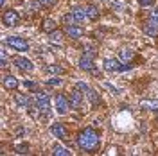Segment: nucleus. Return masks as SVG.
<instances>
[{"label":"nucleus","instance_id":"obj_1","mask_svg":"<svg viewBox=\"0 0 158 156\" xmlns=\"http://www.w3.org/2000/svg\"><path fill=\"white\" fill-rule=\"evenodd\" d=\"M99 144H101V138H99V133L92 127H86L83 129L77 135V146L79 149L86 151V153H95L99 149Z\"/></svg>","mask_w":158,"mask_h":156},{"label":"nucleus","instance_id":"obj_2","mask_svg":"<svg viewBox=\"0 0 158 156\" xmlns=\"http://www.w3.org/2000/svg\"><path fill=\"white\" fill-rule=\"evenodd\" d=\"M34 104L40 109V118H47L50 111V97L45 92H36L34 95Z\"/></svg>","mask_w":158,"mask_h":156},{"label":"nucleus","instance_id":"obj_3","mask_svg":"<svg viewBox=\"0 0 158 156\" xmlns=\"http://www.w3.org/2000/svg\"><path fill=\"white\" fill-rule=\"evenodd\" d=\"M6 43L9 47H13V50H18V52H27L29 50V43L23 38H20V36H9L6 39Z\"/></svg>","mask_w":158,"mask_h":156},{"label":"nucleus","instance_id":"obj_4","mask_svg":"<svg viewBox=\"0 0 158 156\" xmlns=\"http://www.w3.org/2000/svg\"><path fill=\"white\" fill-rule=\"evenodd\" d=\"M142 31H144L148 36H151V38H156L158 36V18H151V16H149V18L144 22Z\"/></svg>","mask_w":158,"mask_h":156},{"label":"nucleus","instance_id":"obj_5","mask_svg":"<svg viewBox=\"0 0 158 156\" xmlns=\"http://www.w3.org/2000/svg\"><path fill=\"white\" fill-rule=\"evenodd\" d=\"M79 68L86 70V72H94L95 65H94V52H85L79 58Z\"/></svg>","mask_w":158,"mask_h":156},{"label":"nucleus","instance_id":"obj_6","mask_svg":"<svg viewBox=\"0 0 158 156\" xmlns=\"http://www.w3.org/2000/svg\"><path fill=\"white\" fill-rule=\"evenodd\" d=\"M54 104H56V111H58L59 115H65L67 111H69V108H70V101L65 95H56V99H54Z\"/></svg>","mask_w":158,"mask_h":156},{"label":"nucleus","instance_id":"obj_7","mask_svg":"<svg viewBox=\"0 0 158 156\" xmlns=\"http://www.w3.org/2000/svg\"><path fill=\"white\" fill-rule=\"evenodd\" d=\"M83 104H85V99H83L81 90H79V88L72 90V93H70V108H74V109H81Z\"/></svg>","mask_w":158,"mask_h":156},{"label":"nucleus","instance_id":"obj_8","mask_svg":"<svg viewBox=\"0 0 158 156\" xmlns=\"http://www.w3.org/2000/svg\"><path fill=\"white\" fill-rule=\"evenodd\" d=\"M2 22H4L7 27H15V25H18V23H20V14L16 13V11L9 9V11H6V13H4Z\"/></svg>","mask_w":158,"mask_h":156},{"label":"nucleus","instance_id":"obj_9","mask_svg":"<svg viewBox=\"0 0 158 156\" xmlns=\"http://www.w3.org/2000/svg\"><path fill=\"white\" fill-rule=\"evenodd\" d=\"M13 63H15V67L18 70H22V72H32V70H34L32 61H29L27 58H15Z\"/></svg>","mask_w":158,"mask_h":156},{"label":"nucleus","instance_id":"obj_10","mask_svg":"<svg viewBox=\"0 0 158 156\" xmlns=\"http://www.w3.org/2000/svg\"><path fill=\"white\" fill-rule=\"evenodd\" d=\"M50 133H52L56 138H59V140H67V138H69V131H67V127L63 126V124H58V122L50 126Z\"/></svg>","mask_w":158,"mask_h":156},{"label":"nucleus","instance_id":"obj_11","mask_svg":"<svg viewBox=\"0 0 158 156\" xmlns=\"http://www.w3.org/2000/svg\"><path fill=\"white\" fill-rule=\"evenodd\" d=\"M65 34H67V36H70L72 39H79L83 34H85V31H83V27H79L77 23H76V25H67Z\"/></svg>","mask_w":158,"mask_h":156},{"label":"nucleus","instance_id":"obj_12","mask_svg":"<svg viewBox=\"0 0 158 156\" xmlns=\"http://www.w3.org/2000/svg\"><path fill=\"white\" fill-rule=\"evenodd\" d=\"M102 65H104V70H106V72H120V68H122L120 61H118V59H113V58L104 59Z\"/></svg>","mask_w":158,"mask_h":156},{"label":"nucleus","instance_id":"obj_13","mask_svg":"<svg viewBox=\"0 0 158 156\" xmlns=\"http://www.w3.org/2000/svg\"><path fill=\"white\" fill-rule=\"evenodd\" d=\"M2 83H4V86L7 88V90H16V88H18V79L15 77L13 74H7Z\"/></svg>","mask_w":158,"mask_h":156},{"label":"nucleus","instance_id":"obj_14","mask_svg":"<svg viewBox=\"0 0 158 156\" xmlns=\"http://www.w3.org/2000/svg\"><path fill=\"white\" fill-rule=\"evenodd\" d=\"M133 58H135V52H133L131 49H122L120 52H118V59H120L122 63H131Z\"/></svg>","mask_w":158,"mask_h":156},{"label":"nucleus","instance_id":"obj_15","mask_svg":"<svg viewBox=\"0 0 158 156\" xmlns=\"http://www.w3.org/2000/svg\"><path fill=\"white\" fill-rule=\"evenodd\" d=\"M49 41L52 45H63V34L58 29L52 31V32H49Z\"/></svg>","mask_w":158,"mask_h":156},{"label":"nucleus","instance_id":"obj_16","mask_svg":"<svg viewBox=\"0 0 158 156\" xmlns=\"http://www.w3.org/2000/svg\"><path fill=\"white\" fill-rule=\"evenodd\" d=\"M15 101L20 108H31V99L27 95H22V93H16L15 95Z\"/></svg>","mask_w":158,"mask_h":156},{"label":"nucleus","instance_id":"obj_17","mask_svg":"<svg viewBox=\"0 0 158 156\" xmlns=\"http://www.w3.org/2000/svg\"><path fill=\"white\" fill-rule=\"evenodd\" d=\"M72 13H74V16H76V20H77V23L85 22V20H88L85 7H74V9H72Z\"/></svg>","mask_w":158,"mask_h":156},{"label":"nucleus","instance_id":"obj_18","mask_svg":"<svg viewBox=\"0 0 158 156\" xmlns=\"http://www.w3.org/2000/svg\"><path fill=\"white\" fill-rule=\"evenodd\" d=\"M41 31H45V32H52V31H56V22H54L52 18L43 20V23H41Z\"/></svg>","mask_w":158,"mask_h":156},{"label":"nucleus","instance_id":"obj_19","mask_svg":"<svg viewBox=\"0 0 158 156\" xmlns=\"http://www.w3.org/2000/svg\"><path fill=\"white\" fill-rule=\"evenodd\" d=\"M85 11H86L88 20H97L99 18V9L95 6H85Z\"/></svg>","mask_w":158,"mask_h":156},{"label":"nucleus","instance_id":"obj_20","mask_svg":"<svg viewBox=\"0 0 158 156\" xmlns=\"http://www.w3.org/2000/svg\"><path fill=\"white\" fill-rule=\"evenodd\" d=\"M140 106L146 108V109H149V111H156L158 113V101H142Z\"/></svg>","mask_w":158,"mask_h":156},{"label":"nucleus","instance_id":"obj_21","mask_svg":"<svg viewBox=\"0 0 158 156\" xmlns=\"http://www.w3.org/2000/svg\"><path fill=\"white\" fill-rule=\"evenodd\" d=\"M45 70H47L49 74H54V76H61V74H65V68L59 67V65H47Z\"/></svg>","mask_w":158,"mask_h":156},{"label":"nucleus","instance_id":"obj_22","mask_svg":"<svg viewBox=\"0 0 158 156\" xmlns=\"http://www.w3.org/2000/svg\"><path fill=\"white\" fill-rule=\"evenodd\" d=\"M86 97L90 99V102H92V104H99V102H101L99 93L95 92V90H92V88H88V92H86Z\"/></svg>","mask_w":158,"mask_h":156},{"label":"nucleus","instance_id":"obj_23","mask_svg":"<svg viewBox=\"0 0 158 156\" xmlns=\"http://www.w3.org/2000/svg\"><path fill=\"white\" fill-rule=\"evenodd\" d=\"M52 153H54L56 156H70V154H72V153H70L67 147H61V146H56Z\"/></svg>","mask_w":158,"mask_h":156},{"label":"nucleus","instance_id":"obj_24","mask_svg":"<svg viewBox=\"0 0 158 156\" xmlns=\"http://www.w3.org/2000/svg\"><path fill=\"white\" fill-rule=\"evenodd\" d=\"M38 4L41 6V9H50L52 6L58 4V0H38Z\"/></svg>","mask_w":158,"mask_h":156},{"label":"nucleus","instance_id":"obj_25","mask_svg":"<svg viewBox=\"0 0 158 156\" xmlns=\"http://www.w3.org/2000/svg\"><path fill=\"white\" fill-rule=\"evenodd\" d=\"M63 22H65L67 25H76V23H77V20H76V16H74V13L65 14V16H63Z\"/></svg>","mask_w":158,"mask_h":156},{"label":"nucleus","instance_id":"obj_26","mask_svg":"<svg viewBox=\"0 0 158 156\" xmlns=\"http://www.w3.org/2000/svg\"><path fill=\"white\" fill-rule=\"evenodd\" d=\"M15 151L20 153V154H27V153H29V146H27V144H18V146L15 147Z\"/></svg>","mask_w":158,"mask_h":156},{"label":"nucleus","instance_id":"obj_27","mask_svg":"<svg viewBox=\"0 0 158 156\" xmlns=\"http://www.w3.org/2000/svg\"><path fill=\"white\" fill-rule=\"evenodd\" d=\"M0 59H2V67H7V52H6V49H2V52H0Z\"/></svg>","mask_w":158,"mask_h":156},{"label":"nucleus","instance_id":"obj_28","mask_svg":"<svg viewBox=\"0 0 158 156\" xmlns=\"http://www.w3.org/2000/svg\"><path fill=\"white\" fill-rule=\"evenodd\" d=\"M138 4L142 7H151V6H155V0H138Z\"/></svg>","mask_w":158,"mask_h":156},{"label":"nucleus","instance_id":"obj_29","mask_svg":"<svg viewBox=\"0 0 158 156\" xmlns=\"http://www.w3.org/2000/svg\"><path fill=\"white\" fill-rule=\"evenodd\" d=\"M61 83H63L61 79L54 77V79H50V81H49V83H47V84H49V86H61Z\"/></svg>","mask_w":158,"mask_h":156},{"label":"nucleus","instance_id":"obj_30","mask_svg":"<svg viewBox=\"0 0 158 156\" xmlns=\"http://www.w3.org/2000/svg\"><path fill=\"white\" fill-rule=\"evenodd\" d=\"M76 88H79V90H81V92H83V93H86V92H88V84H85V83H77V86Z\"/></svg>","mask_w":158,"mask_h":156},{"label":"nucleus","instance_id":"obj_31","mask_svg":"<svg viewBox=\"0 0 158 156\" xmlns=\"http://www.w3.org/2000/svg\"><path fill=\"white\" fill-rule=\"evenodd\" d=\"M25 88H29V90H34V88H36V84H34L32 81H25Z\"/></svg>","mask_w":158,"mask_h":156},{"label":"nucleus","instance_id":"obj_32","mask_svg":"<svg viewBox=\"0 0 158 156\" xmlns=\"http://www.w3.org/2000/svg\"><path fill=\"white\" fill-rule=\"evenodd\" d=\"M151 18H158V7L156 9H151Z\"/></svg>","mask_w":158,"mask_h":156},{"label":"nucleus","instance_id":"obj_33","mask_svg":"<svg viewBox=\"0 0 158 156\" xmlns=\"http://www.w3.org/2000/svg\"><path fill=\"white\" fill-rule=\"evenodd\" d=\"M0 4H2V6H6V0H0Z\"/></svg>","mask_w":158,"mask_h":156}]
</instances>
